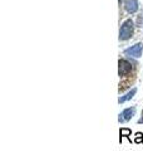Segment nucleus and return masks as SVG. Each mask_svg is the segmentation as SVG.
<instances>
[{
  "mask_svg": "<svg viewBox=\"0 0 143 151\" xmlns=\"http://www.w3.org/2000/svg\"><path fill=\"white\" fill-rule=\"evenodd\" d=\"M142 52H143V43H137L129 47V48H127L124 50V54L129 57H134V58H139L142 55Z\"/></svg>",
  "mask_w": 143,
  "mask_h": 151,
  "instance_id": "obj_2",
  "label": "nucleus"
},
{
  "mask_svg": "<svg viewBox=\"0 0 143 151\" xmlns=\"http://www.w3.org/2000/svg\"><path fill=\"white\" fill-rule=\"evenodd\" d=\"M134 113H136V107H128L126 108L124 111H123L122 113H119V117H118V121L119 122H127V121H129L133 116H134Z\"/></svg>",
  "mask_w": 143,
  "mask_h": 151,
  "instance_id": "obj_3",
  "label": "nucleus"
},
{
  "mask_svg": "<svg viewBox=\"0 0 143 151\" xmlns=\"http://www.w3.org/2000/svg\"><path fill=\"white\" fill-rule=\"evenodd\" d=\"M119 135H121V141H122V137L129 139V136H131V130H129V129H121V131H119ZM129 140H131V139H129Z\"/></svg>",
  "mask_w": 143,
  "mask_h": 151,
  "instance_id": "obj_7",
  "label": "nucleus"
},
{
  "mask_svg": "<svg viewBox=\"0 0 143 151\" xmlns=\"http://www.w3.org/2000/svg\"><path fill=\"white\" fill-rule=\"evenodd\" d=\"M124 9H126L127 13L134 14L138 10V1H137V0H126Z\"/></svg>",
  "mask_w": 143,
  "mask_h": 151,
  "instance_id": "obj_5",
  "label": "nucleus"
},
{
  "mask_svg": "<svg viewBox=\"0 0 143 151\" xmlns=\"http://www.w3.org/2000/svg\"><path fill=\"white\" fill-rule=\"evenodd\" d=\"M134 142L136 144H142L143 142V134H142V132H137V134H136Z\"/></svg>",
  "mask_w": 143,
  "mask_h": 151,
  "instance_id": "obj_8",
  "label": "nucleus"
},
{
  "mask_svg": "<svg viewBox=\"0 0 143 151\" xmlns=\"http://www.w3.org/2000/svg\"><path fill=\"white\" fill-rule=\"evenodd\" d=\"M118 65H119V67H118V73H119V76H127V74L132 70L131 63L128 62V60H126V59H119Z\"/></svg>",
  "mask_w": 143,
  "mask_h": 151,
  "instance_id": "obj_4",
  "label": "nucleus"
},
{
  "mask_svg": "<svg viewBox=\"0 0 143 151\" xmlns=\"http://www.w3.org/2000/svg\"><path fill=\"white\" fill-rule=\"evenodd\" d=\"M137 93V88H132L129 92H127L124 96H121L118 98V102L119 103H124V102H127V101H129V100H132L133 98V96Z\"/></svg>",
  "mask_w": 143,
  "mask_h": 151,
  "instance_id": "obj_6",
  "label": "nucleus"
},
{
  "mask_svg": "<svg viewBox=\"0 0 143 151\" xmlns=\"http://www.w3.org/2000/svg\"><path fill=\"white\" fill-rule=\"evenodd\" d=\"M121 1H122V0H119V3H121Z\"/></svg>",
  "mask_w": 143,
  "mask_h": 151,
  "instance_id": "obj_9",
  "label": "nucleus"
},
{
  "mask_svg": "<svg viewBox=\"0 0 143 151\" xmlns=\"http://www.w3.org/2000/svg\"><path fill=\"white\" fill-rule=\"evenodd\" d=\"M133 30H134V25H133V22L131 19H127V20L123 23L121 29H119V40H127L133 35Z\"/></svg>",
  "mask_w": 143,
  "mask_h": 151,
  "instance_id": "obj_1",
  "label": "nucleus"
}]
</instances>
